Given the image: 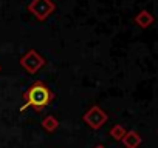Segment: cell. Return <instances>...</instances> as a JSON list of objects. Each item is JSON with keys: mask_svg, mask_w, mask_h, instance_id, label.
<instances>
[{"mask_svg": "<svg viewBox=\"0 0 158 148\" xmlns=\"http://www.w3.org/2000/svg\"><path fill=\"white\" fill-rule=\"evenodd\" d=\"M53 99H54V94L47 87V84L37 80L23 93V105L20 107V111L23 113L27 108H33L34 111L40 113L44 108H47L53 102Z\"/></svg>", "mask_w": 158, "mask_h": 148, "instance_id": "1", "label": "cell"}, {"mask_svg": "<svg viewBox=\"0 0 158 148\" xmlns=\"http://www.w3.org/2000/svg\"><path fill=\"white\" fill-rule=\"evenodd\" d=\"M82 120L92 128V130H99L102 128L107 120H109V114L98 105H93L89 108V111L82 116Z\"/></svg>", "mask_w": 158, "mask_h": 148, "instance_id": "2", "label": "cell"}, {"mask_svg": "<svg viewBox=\"0 0 158 148\" xmlns=\"http://www.w3.org/2000/svg\"><path fill=\"white\" fill-rule=\"evenodd\" d=\"M44 65H45V59H44L36 49H28V51L20 57V66H22L28 74H36Z\"/></svg>", "mask_w": 158, "mask_h": 148, "instance_id": "3", "label": "cell"}, {"mask_svg": "<svg viewBox=\"0 0 158 148\" xmlns=\"http://www.w3.org/2000/svg\"><path fill=\"white\" fill-rule=\"evenodd\" d=\"M56 10V5L53 3V0H33L28 5V11L36 16L39 20H45L50 17Z\"/></svg>", "mask_w": 158, "mask_h": 148, "instance_id": "4", "label": "cell"}, {"mask_svg": "<svg viewBox=\"0 0 158 148\" xmlns=\"http://www.w3.org/2000/svg\"><path fill=\"white\" fill-rule=\"evenodd\" d=\"M121 142L124 143L126 148H138V146L141 145L143 139H141L139 133L130 130V131H126V134H124V137L121 139Z\"/></svg>", "mask_w": 158, "mask_h": 148, "instance_id": "5", "label": "cell"}, {"mask_svg": "<svg viewBox=\"0 0 158 148\" xmlns=\"http://www.w3.org/2000/svg\"><path fill=\"white\" fill-rule=\"evenodd\" d=\"M135 22L141 26V28H149L153 23V16L147 11H139V14L135 17Z\"/></svg>", "mask_w": 158, "mask_h": 148, "instance_id": "6", "label": "cell"}, {"mask_svg": "<svg viewBox=\"0 0 158 148\" xmlns=\"http://www.w3.org/2000/svg\"><path fill=\"white\" fill-rule=\"evenodd\" d=\"M57 127H59V122H57V119H56L54 116H47V117L42 120V128H44V130H47L48 133L56 131V130H57Z\"/></svg>", "mask_w": 158, "mask_h": 148, "instance_id": "7", "label": "cell"}, {"mask_svg": "<svg viewBox=\"0 0 158 148\" xmlns=\"http://www.w3.org/2000/svg\"><path fill=\"white\" fill-rule=\"evenodd\" d=\"M126 128L121 125V123H116V125H113L112 128H110V136L115 139V140H118V142H121V139L124 137V134H126Z\"/></svg>", "mask_w": 158, "mask_h": 148, "instance_id": "8", "label": "cell"}, {"mask_svg": "<svg viewBox=\"0 0 158 148\" xmlns=\"http://www.w3.org/2000/svg\"><path fill=\"white\" fill-rule=\"evenodd\" d=\"M95 148H106V146H104V145H96Z\"/></svg>", "mask_w": 158, "mask_h": 148, "instance_id": "9", "label": "cell"}, {"mask_svg": "<svg viewBox=\"0 0 158 148\" xmlns=\"http://www.w3.org/2000/svg\"><path fill=\"white\" fill-rule=\"evenodd\" d=\"M0 69H2V68H0Z\"/></svg>", "mask_w": 158, "mask_h": 148, "instance_id": "10", "label": "cell"}]
</instances>
